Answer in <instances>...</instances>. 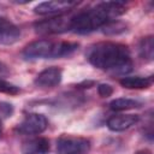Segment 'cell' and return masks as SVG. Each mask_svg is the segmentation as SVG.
<instances>
[{"label":"cell","instance_id":"7c38bea8","mask_svg":"<svg viewBox=\"0 0 154 154\" xmlns=\"http://www.w3.org/2000/svg\"><path fill=\"white\" fill-rule=\"evenodd\" d=\"M153 78L152 77H141V76H124L119 83L122 87L126 89H147L152 85Z\"/></svg>","mask_w":154,"mask_h":154},{"label":"cell","instance_id":"8fae6325","mask_svg":"<svg viewBox=\"0 0 154 154\" xmlns=\"http://www.w3.org/2000/svg\"><path fill=\"white\" fill-rule=\"evenodd\" d=\"M49 149V141L45 137H35L22 144V154H48Z\"/></svg>","mask_w":154,"mask_h":154},{"label":"cell","instance_id":"2e32d148","mask_svg":"<svg viewBox=\"0 0 154 154\" xmlns=\"http://www.w3.org/2000/svg\"><path fill=\"white\" fill-rule=\"evenodd\" d=\"M97 93H99V95H100L101 97H108V96L112 95L113 88H112L109 84L102 83V84H99V85H97Z\"/></svg>","mask_w":154,"mask_h":154},{"label":"cell","instance_id":"e0dca14e","mask_svg":"<svg viewBox=\"0 0 154 154\" xmlns=\"http://www.w3.org/2000/svg\"><path fill=\"white\" fill-rule=\"evenodd\" d=\"M0 109L2 111V113L5 116H10L12 113V107L8 103H0Z\"/></svg>","mask_w":154,"mask_h":154},{"label":"cell","instance_id":"d6986e66","mask_svg":"<svg viewBox=\"0 0 154 154\" xmlns=\"http://www.w3.org/2000/svg\"><path fill=\"white\" fill-rule=\"evenodd\" d=\"M2 135V124H1V119H0V137Z\"/></svg>","mask_w":154,"mask_h":154},{"label":"cell","instance_id":"8992f818","mask_svg":"<svg viewBox=\"0 0 154 154\" xmlns=\"http://www.w3.org/2000/svg\"><path fill=\"white\" fill-rule=\"evenodd\" d=\"M48 126L47 118L41 113H29L17 125V131L23 135H38Z\"/></svg>","mask_w":154,"mask_h":154},{"label":"cell","instance_id":"30bf717a","mask_svg":"<svg viewBox=\"0 0 154 154\" xmlns=\"http://www.w3.org/2000/svg\"><path fill=\"white\" fill-rule=\"evenodd\" d=\"M140 117L137 114H116L108 118L107 128L112 131H124L137 124Z\"/></svg>","mask_w":154,"mask_h":154},{"label":"cell","instance_id":"9c48e42d","mask_svg":"<svg viewBox=\"0 0 154 154\" xmlns=\"http://www.w3.org/2000/svg\"><path fill=\"white\" fill-rule=\"evenodd\" d=\"M20 37V29L8 20L7 18L0 17V45H13Z\"/></svg>","mask_w":154,"mask_h":154},{"label":"cell","instance_id":"52a82bcc","mask_svg":"<svg viewBox=\"0 0 154 154\" xmlns=\"http://www.w3.org/2000/svg\"><path fill=\"white\" fill-rule=\"evenodd\" d=\"M78 2L76 1H45L38 4L34 11L41 16H63L64 13L73 10Z\"/></svg>","mask_w":154,"mask_h":154},{"label":"cell","instance_id":"ac0fdd59","mask_svg":"<svg viewBox=\"0 0 154 154\" xmlns=\"http://www.w3.org/2000/svg\"><path fill=\"white\" fill-rule=\"evenodd\" d=\"M6 75H7V67H6V65H4L2 63H0V77L4 78Z\"/></svg>","mask_w":154,"mask_h":154},{"label":"cell","instance_id":"9a60e30c","mask_svg":"<svg viewBox=\"0 0 154 154\" xmlns=\"http://www.w3.org/2000/svg\"><path fill=\"white\" fill-rule=\"evenodd\" d=\"M0 93L4 94H10V95H14L19 93V88L10 82H7L5 78L0 77Z\"/></svg>","mask_w":154,"mask_h":154},{"label":"cell","instance_id":"5b68a950","mask_svg":"<svg viewBox=\"0 0 154 154\" xmlns=\"http://www.w3.org/2000/svg\"><path fill=\"white\" fill-rule=\"evenodd\" d=\"M72 17L65 16H55L48 19L40 20L35 23V30L42 35H52V34H63L71 30Z\"/></svg>","mask_w":154,"mask_h":154},{"label":"cell","instance_id":"5bb4252c","mask_svg":"<svg viewBox=\"0 0 154 154\" xmlns=\"http://www.w3.org/2000/svg\"><path fill=\"white\" fill-rule=\"evenodd\" d=\"M138 53L140 57L144 60L152 61L154 57V41L153 36H146L140 41L138 45Z\"/></svg>","mask_w":154,"mask_h":154},{"label":"cell","instance_id":"ba28073f","mask_svg":"<svg viewBox=\"0 0 154 154\" xmlns=\"http://www.w3.org/2000/svg\"><path fill=\"white\" fill-rule=\"evenodd\" d=\"M63 72L59 67L52 66L42 70L35 78L34 83L38 88H52L60 83Z\"/></svg>","mask_w":154,"mask_h":154},{"label":"cell","instance_id":"3957f363","mask_svg":"<svg viewBox=\"0 0 154 154\" xmlns=\"http://www.w3.org/2000/svg\"><path fill=\"white\" fill-rule=\"evenodd\" d=\"M78 47V43L67 41H52V40H37L30 42L23 49V57L25 59H54L72 54Z\"/></svg>","mask_w":154,"mask_h":154},{"label":"cell","instance_id":"7a4b0ae2","mask_svg":"<svg viewBox=\"0 0 154 154\" xmlns=\"http://www.w3.org/2000/svg\"><path fill=\"white\" fill-rule=\"evenodd\" d=\"M126 7L116 1H107L97 4L96 6L81 11L72 16L71 30L77 34H88L106 24L114 22L116 18L124 14Z\"/></svg>","mask_w":154,"mask_h":154},{"label":"cell","instance_id":"4fadbf2b","mask_svg":"<svg viewBox=\"0 0 154 154\" xmlns=\"http://www.w3.org/2000/svg\"><path fill=\"white\" fill-rule=\"evenodd\" d=\"M142 106V103L135 99H129V97H119V99H114L109 102V108L113 111H128V109H135V108H140Z\"/></svg>","mask_w":154,"mask_h":154},{"label":"cell","instance_id":"6da1fadb","mask_svg":"<svg viewBox=\"0 0 154 154\" xmlns=\"http://www.w3.org/2000/svg\"><path fill=\"white\" fill-rule=\"evenodd\" d=\"M88 61L102 71L113 75H126L132 70L130 51L125 45L103 41L91 45L87 51Z\"/></svg>","mask_w":154,"mask_h":154},{"label":"cell","instance_id":"277c9868","mask_svg":"<svg viewBox=\"0 0 154 154\" xmlns=\"http://www.w3.org/2000/svg\"><path fill=\"white\" fill-rule=\"evenodd\" d=\"M90 147V141L81 136L61 135L57 140V150L59 154H88Z\"/></svg>","mask_w":154,"mask_h":154}]
</instances>
